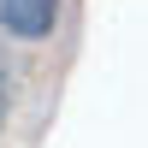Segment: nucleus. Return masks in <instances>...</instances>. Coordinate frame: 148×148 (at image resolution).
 I'll return each instance as SVG.
<instances>
[{
    "label": "nucleus",
    "instance_id": "nucleus-1",
    "mask_svg": "<svg viewBox=\"0 0 148 148\" xmlns=\"http://www.w3.org/2000/svg\"><path fill=\"white\" fill-rule=\"evenodd\" d=\"M59 12H65V0H0V36L6 42H53L59 30Z\"/></svg>",
    "mask_w": 148,
    "mask_h": 148
},
{
    "label": "nucleus",
    "instance_id": "nucleus-2",
    "mask_svg": "<svg viewBox=\"0 0 148 148\" xmlns=\"http://www.w3.org/2000/svg\"><path fill=\"white\" fill-rule=\"evenodd\" d=\"M6 119H12V65L0 53V130H6Z\"/></svg>",
    "mask_w": 148,
    "mask_h": 148
}]
</instances>
